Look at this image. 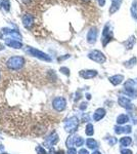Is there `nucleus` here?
<instances>
[{"mask_svg": "<svg viewBox=\"0 0 137 154\" xmlns=\"http://www.w3.org/2000/svg\"><path fill=\"white\" fill-rule=\"evenodd\" d=\"M24 65H25V59L20 56L9 58L6 62V66L11 70H20L23 68Z\"/></svg>", "mask_w": 137, "mask_h": 154, "instance_id": "obj_1", "label": "nucleus"}, {"mask_svg": "<svg viewBox=\"0 0 137 154\" xmlns=\"http://www.w3.org/2000/svg\"><path fill=\"white\" fill-rule=\"evenodd\" d=\"M79 127V119L77 116H72L70 118H68L67 120L65 121V124H64V127H65V131L68 134H74L75 132L77 131Z\"/></svg>", "mask_w": 137, "mask_h": 154, "instance_id": "obj_2", "label": "nucleus"}, {"mask_svg": "<svg viewBox=\"0 0 137 154\" xmlns=\"http://www.w3.org/2000/svg\"><path fill=\"white\" fill-rule=\"evenodd\" d=\"M114 35H113V27L110 23H108L103 28V31H102V37H101V42L103 46H106L108 43L110 41L113 40Z\"/></svg>", "mask_w": 137, "mask_h": 154, "instance_id": "obj_3", "label": "nucleus"}, {"mask_svg": "<svg viewBox=\"0 0 137 154\" xmlns=\"http://www.w3.org/2000/svg\"><path fill=\"white\" fill-rule=\"evenodd\" d=\"M27 53L29 54V55L33 56V57H36V58L40 59V60H42V61H46V62H50L51 61V58L49 57L47 54L43 53V51H38V49H36V48H33V47L28 46Z\"/></svg>", "mask_w": 137, "mask_h": 154, "instance_id": "obj_4", "label": "nucleus"}, {"mask_svg": "<svg viewBox=\"0 0 137 154\" xmlns=\"http://www.w3.org/2000/svg\"><path fill=\"white\" fill-rule=\"evenodd\" d=\"M88 58L90 60L94 61V62L98 63V64H103L106 62V56L101 53L100 51H97V49H94V51H90L88 54Z\"/></svg>", "mask_w": 137, "mask_h": 154, "instance_id": "obj_5", "label": "nucleus"}, {"mask_svg": "<svg viewBox=\"0 0 137 154\" xmlns=\"http://www.w3.org/2000/svg\"><path fill=\"white\" fill-rule=\"evenodd\" d=\"M52 106L57 112H61L66 109L67 107V101H66L65 98L63 97H57L53 100L52 102Z\"/></svg>", "mask_w": 137, "mask_h": 154, "instance_id": "obj_6", "label": "nucleus"}, {"mask_svg": "<svg viewBox=\"0 0 137 154\" xmlns=\"http://www.w3.org/2000/svg\"><path fill=\"white\" fill-rule=\"evenodd\" d=\"M118 104H119L122 108H125V109L127 110H132L134 108L133 104L131 103V100L126 96H120L118 98Z\"/></svg>", "mask_w": 137, "mask_h": 154, "instance_id": "obj_7", "label": "nucleus"}, {"mask_svg": "<svg viewBox=\"0 0 137 154\" xmlns=\"http://www.w3.org/2000/svg\"><path fill=\"white\" fill-rule=\"evenodd\" d=\"M97 35H98L97 28L92 27L88 31V33H87V41H88V43H90V44L95 43L96 39H97Z\"/></svg>", "mask_w": 137, "mask_h": 154, "instance_id": "obj_8", "label": "nucleus"}, {"mask_svg": "<svg viewBox=\"0 0 137 154\" xmlns=\"http://www.w3.org/2000/svg\"><path fill=\"white\" fill-rule=\"evenodd\" d=\"M80 76L84 79H92V78L97 76V71L96 70H82L79 72Z\"/></svg>", "mask_w": 137, "mask_h": 154, "instance_id": "obj_9", "label": "nucleus"}, {"mask_svg": "<svg viewBox=\"0 0 137 154\" xmlns=\"http://www.w3.org/2000/svg\"><path fill=\"white\" fill-rule=\"evenodd\" d=\"M59 142V135L56 133H52L50 136H48L45 139V145L46 147H51L53 145H55Z\"/></svg>", "mask_w": 137, "mask_h": 154, "instance_id": "obj_10", "label": "nucleus"}, {"mask_svg": "<svg viewBox=\"0 0 137 154\" xmlns=\"http://www.w3.org/2000/svg\"><path fill=\"white\" fill-rule=\"evenodd\" d=\"M23 24H24V26H25V28L30 29V28H31L32 26H33V24H34V17L32 16V14H24Z\"/></svg>", "mask_w": 137, "mask_h": 154, "instance_id": "obj_11", "label": "nucleus"}, {"mask_svg": "<svg viewBox=\"0 0 137 154\" xmlns=\"http://www.w3.org/2000/svg\"><path fill=\"white\" fill-rule=\"evenodd\" d=\"M124 90H137V80L129 79L124 83Z\"/></svg>", "mask_w": 137, "mask_h": 154, "instance_id": "obj_12", "label": "nucleus"}, {"mask_svg": "<svg viewBox=\"0 0 137 154\" xmlns=\"http://www.w3.org/2000/svg\"><path fill=\"white\" fill-rule=\"evenodd\" d=\"M5 44L9 47H12V48H22L23 47V43L20 42L18 40H14V39H9V38H6L5 39Z\"/></svg>", "mask_w": 137, "mask_h": 154, "instance_id": "obj_13", "label": "nucleus"}, {"mask_svg": "<svg viewBox=\"0 0 137 154\" xmlns=\"http://www.w3.org/2000/svg\"><path fill=\"white\" fill-rule=\"evenodd\" d=\"M106 114V109H103V108H98V109H96L95 112L93 113V120L94 121L101 120L102 118H104Z\"/></svg>", "mask_w": 137, "mask_h": 154, "instance_id": "obj_14", "label": "nucleus"}, {"mask_svg": "<svg viewBox=\"0 0 137 154\" xmlns=\"http://www.w3.org/2000/svg\"><path fill=\"white\" fill-rule=\"evenodd\" d=\"M110 82L113 84V85H119L123 82L124 80V75L122 74H117V75H114V76H111L108 78Z\"/></svg>", "mask_w": 137, "mask_h": 154, "instance_id": "obj_15", "label": "nucleus"}, {"mask_svg": "<svg viewBox=\"0 0 137 154\" xmlns=\"http://www.w3.org/2000/svg\"><path fill=\"white\" fill-rule=\"evenodd\" d=\"M2 33L7 34V35L11 36L12 39H21V38H22L20 32H18L16 30H10V29H6V28H5V29L2 30Z\"/></svg>", "mask_w": 137, "mask_h": 154, "instance_id": "obj_16", "label": "nucleus"}, {"mask_svg": "<svg viewBox=\"0 0 137 154\" xmlns=\"http://www.w3.org/2000/svg\"><path fill=\"white\" fill-rule=\"evenodd\" d=\"M120 145H121L122 148H128V146L132 144V138L129 136H125V137H122L119 141Z\"/></svg>", "mask_w": 137, "mask_h": 154, "instance_id": "obj_17", "label": "nucleus"}, {"mask_svg": "<svg viewBox=\"0 0 137 154\" xmlns=\"http://www.w3.org/2000/svg\"><path fill=\"white\" fill-rule=\"evenodd\" d=\"M122 4V0H112V5H111L110 8V14H115L116 12L120 9V6Z\"/></svg>", "mask_w": 137, "mask_h": 154, "instance_id": "obj_18", "label": "nucleus"}, {"mask_svg": "<svg viewBox=\"0 0 137 154\" xmlns=\"http://www.w3.org/2000/svg\"><path fill=\"white\" fill-rule=\"evenodd\" d=\"M135 42H136V39L133 35H132V36H130L126 41H124L123 44H124V46L126 47V49H132L134 46V44H135Z\"/></svg>", "mask_w": 137, "mask_h": 154, "instance_id": "obj_19", "label": "nucleus"}, {"mask_svg": "<svg viewBox=\"0 0 137 154\" xmlns=\"http://www.w3.org/2000/svg\"><path fill=\"white\" fill-rule=\"evenodd\" d=\"M129 120H130V117L128 114H120V115L117 117V124L123 125L125 124V123H127Z\"/></svg>", "mask_w": 137, "mask_h": 154, "instance_id": "obj_20", "label": "nucleus"}, {"mask_svg": "<svg viewBox=\"0 0 137 154\" xmlns=\"http://www.w3.org/2000/svg\"><path fill=\"white\" fill-rule=\"evenodd\" d=\"M86 146L88 147L89 149H92V150H95V149H97L98 147V144L97 142H96L94 139L92 138H89L86 140Z\"/></svg>", "mask_w": 137, "mask_h": 154, "instance_id": "obj_21", "label": "nucleus"}, {"mask_svg": "<svg viewBox=\"0 0 137 154\" xmlns=\"http://www.w3.org/2000/svg\"><path fill=\"white\" fill-rule=\"evenodd\" d=\"M136 64H137V59L135 57H133V58L130 59L129 61H127V62L124 63V66H125L126 68H128V69H131V68H133Z\"/></svg>", "mask_w": 137, "mask_h": 154, "instance_id": "obj_22", "label": "nucleus"}, {"mask_svg": "<svg viewBox=\"0 0 137 154\" xmlns=\"http://www.w3.org/2000/svg\"><path fill=\"white\" fill-rule=\"evenodd\" d=\"M130 12H131L132 18H133L134 20H136V21H137V0H133V2H132V5H131V9H130Z\"/></svg>", "mask_w": 137, "mask_h": 154, "instance_id": "obj_23", "label": "nucleus"}, {"mask_svg": "<svg viewBox=\"0 0 137 154\" xmlns=\"http://www.w3.org/2000/svg\"><path fill=\"white\" fill-rule=\"evenodd\" d=\"M85 134L89 137L94 135V127L92 123H87L86 127H85Z\"/></svg>", "mask_w": 137, "mask_h": 154, "instance_id": "obj_24", "label": "nucleus"}, {"mask_svg": "<svg viewBox=\"0 0 137 154\" xmlns=\"http://www.w3.org/2000/svg\"><path fill=\"white\" fill-rule=\"evenodd\" d=\"M74 144H75V146H77V147H81V146H83V144H84V140H83V138H81V137L76 136V137H74Z\"/></svg>", "mask_w": 137, "mask_h": 154, "instance_id": "obj_25", "label": "nucleus"}, {"mask_svg": "<svg viewBox=\"0 0 137 154\" xmlns=\"http://www.w3.org/2000/svg\"><path fill=\"white\" fill-rule=\"evenodd\" d=\"M114 129H115V133L117 134V135H122V134L125 133V127H122V125H119V124L116 125L114 127Z\"/></svg>", "mask_w": 137, "mask_h": 154, "instance_id": "obj_26", "label": "nucleus"}, {"mask_svg": "<svg viewBox=\"0 0 137 154\" xmlns=\"http://www.w3.org/2000/svg\"><path fill=\"white\" fill-rule=\"evenodd\" d=\"M66 145H67L68 149V148H72L73 145H75V144H74V137H73V136H70V137H68V138L67 139V141H66Z\"/></svg>", "mask_w": 137, "mask_h": 154, "instance_id": "obj_27", "label": "nucleus"}, {"mask_svg": "<svg viewBox=\"0 0 137 154\" xmlns=\"http://www.w3.org/2000/svg\"><path fill=\"white\" fill-rule=\"evenodd\" d=\"M108 143L110 146H114L115 144L118 143V140H117V138H115V137H111L110 139H108Z\"/></svg>", "mask_w": 137, "mask_h": 154, "instance_id": "obj_28", "label": "nucleus"}, {"mask_svg": "<svg viewBox=\"0 0 137 154\" xmlns=\"http://www.w3.org/2000/svg\"><path fill=\"white\" fill-rule=\"evenodd\" d=\"M36 152H37V154H47L46 150L43 148V147H41V146H37V147H36Z\"/></svg>", "mask_w": 137, "mask_h": 154, "instance_id": "obj_29", "label": "nucleus"}, {"mask_svg": "<svg viewBox=\"0 0 137 154\" xmlns=\"http://www.w3.org/2000/svg\"><path fill=\"white\" fill-rule=\"evenodd\" d=\"M120 152H121V154H133L131 149H128V148H122Z\"/></svg>", "mask_w": 137, "mask_h": 154, "instance_id": "obj_30", "label": "nucleus"}, {"mask_svg": "<svg viewBox=\"0 0 137 154\" xmlns=\"http://www.w3.org/2000/svg\"><path fill=\"white\" fill-rule=\"evenodd\" d=\"M2 6H3V7L5 8L6 10H9V6H10L9 1H8V0H4L3 4H2Z\"/></svg>", "mask_w": 137, "mask_h": 154, "instance_id": "obj_31", "label": "nucleus"}, {"mask_svg": "<svg viewBox=\"0 0 137 154\" xmlns=\"http://www.w3.org/2000/svg\"><path fill=\"white\" fill-rule=\"evenodd\" d=\"M87 105H88V104H87L86 102H83V103H81V105L79 106V109L82 110V111H84V110L87 109Z\"/></svg>", "mask_w": 137, "mask_h": 154, "instance_id": "obj_32", "label": "nucleus"}, {"mask_svg": "<svg viewBox=\"0 0 137 154\" xmlns=\"http://www.w3.org/2000/svg\"><path fill=\"white\" fill-rule=\"evenodd\" d=\"M67 154H77V150L74 148V147H72V148H68Z\"/></svg>", "mask_w": 137, "mask_h": 154, "instance_id": "obj_33", "label": "nucleus"}, {"mask_svg": "<svg viewBox=\"0 0 137 154\" xmlns=\"http://www.w3.org/2000/svg\"><path fill=\"white\" fill-rule=\"evenodd\" d=\"M61 72H63L64 74H66V75L70 74V70H68V68H66V67H63V68H61Z\"/></svg>", "mask_w": 137, "mask_h": 154, "instance_id": "obj_34", "label": "nucleus"}, {"mask_svg": "<svg viewBox=\"0 0 137 154\" xmlns=\"http://www.w3.org/2000/svg\"><path fill=\"white\" fill-rule=\"evenodd\" d=\"M131 132H132L131 125H127V127H125V134H131Z\"/></svg>", "mask_w": 137, "mask_h": 154, "instance_id": "obj_35", "label": "nucleus"}, {"mask_svg": "<svg viewBox=\"0 0 137 154\" xmlns=\"http://www.w3.org/2000/svg\"><path fill=\"white\" fill-rule=\"evenodd\" d=\"M78 154H89V152L87 149H81V150L78 152Z\"/></svg>", "mask_w": 137, "mask_h": 154, "instance_id": "obj_36", "label": "nucleus"}, {"mask_svg": "<svg viewBox=\"0 0 137 154\" xmlns=\"http://www.w3.org/2000/svg\"><path fill=\"white\" fill-rule=\"evenodd\" d=\"M98 1V4H99L100 6H103L104 4H106V0H97Z\"/></svg>", "mask_w": 137, "mask_h": 154, "instance_id": "obj_37", "label": "nucleus"}, {"mask_svg": "<svg viewBox=\"0 0 137 154\" xmlns=\"http://www.w3.org/2000/svg\"><path fill=\"white\" fill-rule=\"evenodd\" d=\"M68 58H70V56L67 55L66 57H64V58H59V61H63V60H66V59H68Z\"/></svg>", "mask_w": 137, "mask_h": 154, "instance_id": "obj_38", "label": "nucleus"}, {"mask_svg": "<svg viewBox=\"0 0 137 154\" xmlns=\"http://www.w3.org/2000/svg\"><path fill=\"white\" fill-rule=\"evenodd\" d=\"M92 154H101V153H100L98 150H94L93 152H92Z\"/></svg>", "mask_w": 137, "mask_h": 154, "instance_id": "obj_39", "label": "nucleus"}, {"mask_svg": "<svg viewBox=\"0 0 137 154\" xmlns=\"http://www.w3.org/2000/svg\"><path fill=\"white\" fill-rule=\"evenodd\" d=\"M3 2H4V0H0V7L2 6V4H3Z\"/></svg>", "mask_w": 137, "mask_h": 154, "instance_id": "obj_40", "label": "nucleus"}, {"mask_svg": "<svg viewBox=\"0 0 137 154\" xmlns=\"http://www.w3.org/2000/svg\"><path fill=\"white\" fill-rule=\"evenodd\" d=\"M86 98H87L88 100H90V99H91V96H90V95H86Z\"/></svg>", "mask_w": 137, "mask_h": 154, "instance_id": "obj_41", "label": "nucleus"}, {"mask_svg": "<svg viewBox=\"0 0 137 154\" xmlns=\"http://www.w3.org/2000/svg\"><path fill=\"white\" fill-rule=\"evenodd\" d=\"M57 154H64V151H63V150L59 151V152H57Z\"/></svg>", "mask_w": 137, "mask_h": 154, "instance_id": "obj_42", "label": "nucleus"}, {"mask_svg": "<svg viewBox=\"0 0 137 154\" xmlns=\"http://www.w3.org/2000/svg\"><path fill=\"white\" fill-rule=\"evenodd\" d=\"M1 154H8V153H5V152H4V153H1Z\"/></svg>", "mask_w": 137, "mask_h": 154, "instance_id": "obj_43", "label": "nucleus"}, {"mask_svg": "<svg viewBox=\"0 0 137 154\" xmlns=\"http://www.w3.org/2000/svg\"><path fill=\"white\" fill-rule=\"evenodd\" d=\"M84 1H89V0H84Z\"/></svg>", "mask_w": 137, "mask_h": 154, "instance_id": "obj_44", "label": "nucleus"}, {"mask_svg": "<svg viewBox=\"0 0 137 154\" xmlns=\"http://www.w3.org/2000/svg\"><path fill=\"white\" fill-rule=\"evenodd\" d=\"M136 154H137V153H136Z\"/></svg>", "mask_w": 137, "mask_h": 154, "instance_id": "obj_45", "label": "nucleus"}]
</instances>
